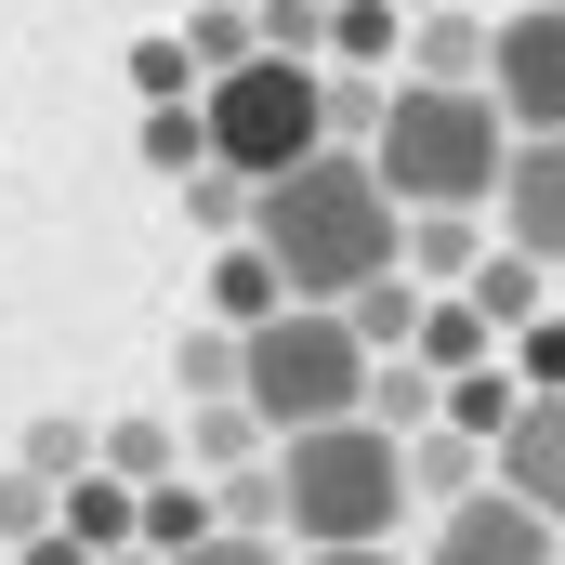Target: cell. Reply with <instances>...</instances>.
<instances>
[{"instance_id": "cell-1", "label": "cell", "mask_w": 565, "mask_h": 565, "mask_svg": "<svg viewBox=\"0 0 565 565\" xmlns=\"http://www.w3.org/2000/svg\"><path fill=\"white\" fill-rule=\"evenodd\" d=\"M250 250L289 277V302H355V289L408 277V198L382 184V158H369V145H316L302 171L264 184Z\"/></svg>"}, {"instance_id": "cell-2", "label": "cell", "mask_w": 565, "mask_h": 565, "mask_svg": "<svg viewBox=\"0 0 565 565\" xmlns=\"http://www.w3.org/2000/svg\"><path fill=\"white\" fill-rule=\"evenodd\" d=\"M382 184L408 211H487L500 171H513V119L500 93H434V79H395V119H382Z\"/></svg>"}, {"instance_id": "cell-3", "label": "cell", "mask_w": 565, "mask_h": 565, "mask_svg": "<svg viewBox=\"0 0 565 565\" xmlns=\"http://www.w3.org/2000/svg\"><path fill=\"white\" fill-rule=\"evenodd\" d=\"M277 487H289L302 553H382L395 513H408V447L382 422H329V434H289L277 447Z\"/></svg>"}, {"instance_id": "cell-4", "label": "cell", "mask_w": 565, "mask_h": 565, "mask_svg": "<svg viewBox=\"0 0 565 565\" xmlns=\"http://www.w3.org/2000/svg\"><path fill=\"white\" fill-rule=\"evenodd\" d=\"M369 369H382V355L355 342V316H342V302H289V316L250 329V382H237V395H250V422L289 447V434L369 422Z\"/></svg>"}, {"instance_id": "cell-5", "label": "cell", "mask_w": 565, "mask_h": 565, "mask_svg": "<svg viewBox=\"0 0 565 565\" xmlns=\"http://www.w3.org/2000/svg\"><path fill=\"white\" fill-rule=\"evenodd\" d=\"M316 79H329V66H277V53H250L237 79H211V93H198L211 158H224V171H250V184L302 171V158L329 145V93H316Z\"/></svg>"}, {"instance_id": "cell-6", "label": "cell", "mask_w": 565, "mask_h": 565, "mask_svg": "<svg viewBox=\"0 0 565 565\" xmlns=\"http://www.w3.org/2000/svg\"><path fill=\"white\" fill-rule=\"evenodd\" d=\"M487 93H500L513 145H553V132H565V13H500Z\"/></svg>"}, {"instance_id": "cell-7", "label": "cell", "mask_w": 565, "mask_h": 565, "mask_svg": "<svg viewBox=\"0 0 565 565\" xmlns=\"http://www.w3.org/2000/svg\"><path fill=\"white\" fill-rule=\"evenodd\" d=\"M422 565H565V526H553V513H526L513 487H473V500L434 526Z\"/></svg>"}, {"instance_id": "cell-8", "label": "cell", "mask_w": 565, "mask_h": 565, "mask_svg": "<svg viewBox=\"0 0 565 565\" xmlns=\"http://www.w3.org/2000/svg\"><path fill=\"white\" fill-rule=\"evenodd\" d=\"M500 250H526V264L565 277V132L513 145V171H500Z\"/></svg>"}, {"instance_id": "cell-9", "label": "cell", "mask_w": 565, "mask_h": 565, "mask_svg": "<svg viewBox=\"0 0 565 565\" xmlns=\"http://www.w3.org/2000/svg\"><path fill=\"white\" fill-rule=\"evenodd\" d=\"M487 473H500L526 513H553V526H565V395H526V408H513V434L487 447Z\"/></svg>"}, {"instance_id": "cell-10", "label": "cell", "mask_w": 565, "mask_h": 565, "mask_svg": "<svg viewBox=\"0 0 565 565\" xmlns=\"http://www.w3.org/2000/svg\"><path fill=\"white\" fill-rule=\"evenodd\" d=\"M460 302H473V316H487L500 342H526V329H540V316H553V302H565V277H553V264H526V250H487Z\"/></svg>"}, {"instance_id": "cell-11", "label": "cell", "mask_w": 565, "mask_h": 565, "mask_svg": "<svg viewBox=\"0 0 565 565\" xmlns=\"http://www.w3.org/2000/svg\"><path fill=\"white\" fill-rule=\"evenodd\" d=\"M53 526H66L93 565H106V553H145V487H119V473H79V487L53 500Z\"/></svg>"}, {"instance_id": "cell-12", "label": "cell", "mask_w": 565, "mask_h": 565, "mask_svg": "<svg viewBox=\"0 0 565 565\" xmlns=\"http://www.w3.org/2000/svg\"><path fill=\"white\" fill-rule=\"evenodd\" d=\"M211 540H224V487H211V473H171V487H145V553H158V565L211 553Z\"/></svg>"}, {"instance_id": "cell-13", "label": "cell", "mask_w": 565, "mask_h": 565, "mask_svg": "<svg viewBox=\"0 0 565 565\" xmlns=\"http://www.w3.org/2000/svg\"><path fill=\"white\" fill-rule=\"evenodd\" d=\"M211 329H264V316H289V277L264 264V250H211V302H198Z\"/></svg>"}, {"instance_id": "cell-14", "label": "cell", "mask_w": 565, "mask_h": 565, "mask_svg": "<svg viewBox=\"0 0 565 565\" xmlns=\"http://www.w3.org/2000/svg\"><path fill=\"white\" fill-rule=\"evenodd\" d=\"M369 422L395 434V447H408V434H434V422H447V369H422V355H382V369H369Z\"/></svg>"}, {"instance_id": "cell-15", "label": "cell", "mask_w": 565, "mask_h": 565, "mask_svg": "<svg viewBox=\"0 0 565 565\" xmlns=\"http://www.w3.org/2000/svg\"><path fill=\"white\" fill-rule=\"evenodd\" d=\"M487 53H500V26H473V13H422V66L434 93H487Z\"/></svg>"}, {"instance_id": "cell-16", "label": "cell", "mask_w": 565, "mask_h": 565, "mask_svg": "<svg viewBox=\"0 0 565 565\" xmlns=\"http://www.w3.org/2000/svg\"><path fill=\"white\" fill-rule=\"evenodd\" d=\"M473 264H487V224H473V211H408V277L473 289Z\"/></svg>"}, {"instance_id": "cell-17", "label": "cell", "mask_w": 565, "mask_h": 565, "mask_svg": "<svg viewBox=\"0 0 565 565\" xmlns=\"http://www.w3.org/2000/svg\"><path fill=\"white\" fill-rule=\"evenodd\" d=\"M106 473H119V487H171V473H184V422H158V408L106 422Z\"/></svg>"}, {"instance_id": "cell-18", "label": "cell", "mask_w": 565, "mask_h": 565, "mask_svg": "<svg viewBox=\"0 0 565 565\" xmlns=\"http://www.w3.org/2000/svg\"><path fill=\"white\" fill-rule=\"evenodd\" d=\"M342 316H355V342H369V355H422V277H382V289H355V302H342Z\"/></svg>"}, {"instance_id": "cell-19", "label": "cell", "mask_w": 565, "mask_h": 565, "mask_svg": "<svg viewBox=\"0 0 565 565\" xmlns=\"http://www.w3.org/2000/svg\"><path fill=\"white\" fill-rule=\"evenodd\" d=\"M513 408H526V382H513V369H500V355H487V369H460V382H447V434H473V447H500V434H513Z\"/></svg>"}, {"instance_id": "cell-20", "label": "cell", "mask_w": 565, "mask_h": 565, "mask_svg": "<svg viewBox=\"0 0 565 565\" xmlns=\"http://www.w3.org/2000/svg\"><path fill=\"white\" fill-rule=\"evenodd\" d=\"M40 487H79V473H106V434L79 422V408H53V422H26V447H13Z\"/></svg>"}, {"instance_id": "cell-21", "label": "cell", "mask_w": 565, "mask_h": 565, "mask_svg": "<svg viewBox=\"0 0 565 565\" xmlns=\"http://www.w3.org/2000/svg\"><path fill=\"white\" fill-rule=\"evenodd\" d=\"M250 447H264L250 395H224V408H198V422H184V473H211V487H224V473H250Z\"/></svg>"}, {"instance_id": "cell-22", "label": "cell", "mask_w": 565, "mask_h": 565, "mask_svg": "<svg viewBox=\"0 0 565 565\" xmlns=\"http://www.w3.org/2000/svg\"><path fill=\"white\" fill-rule=\"evenodd\" d=\"M473 460H487V447H473V434H408V500H434V513H460V500H473Z\"/></svg>"}, {"instance_id": "cell-23", "label": "cell", "mask_w": 565, "mask_h": 565, "mask_svg": "<svg viewBox=\"0 0 565 565\" xmlns=\"http://www.w3.org/2000/svg\"><path fill=\"white\" fill-rule=\"evenodd\" d=\"M487 355H500V329H487L473 302H434V316H422V369L460 382V369H487Z\"/></svg>"}, {"instance_id": "cell-24", "label": "cell", "mask_w": 565, "mask_h": 565, "mask_svg": "<svg viewBox=\"0 0 565 565\" xmlns=\"http://www.w3.org/2000/svg\"><path fill=\"white\" fill-rule=\"evenodd\" d=\"M145 171L198 184V171H211V119H198V106H145Z\"/></svg>"}, {"instance_id": "cell-25", "label": "cell", "mask_w": 565, "mask_h": 565, "mask_svg": "<svg viewBox=\"0 0 565 565\" xmlns=\"http://www.w3.org/2000/svg\"><path fill=\"white\" fill-rule=\"evenodd\" d=\"M395 26H408L395 0H329V66H382V53H395Z\"/></svg>"}, {"instance_id": "cell-26", "label": "cell", "mask_w": 565, "mask_h": 565, "mask_svg": "<svg viewBox=\"0 0 565 565\" xmlns=\"http://www.w3.org/2000/svg\"><path fill=\"white\" fill-rule=\"evenodd\" d=\"M250 26H264V53H277V66H329V0H264Z\"/></svg>"}, {"instance_id": "cell-27", "label": "cell", "mask_w": 565, "mask_h": 565, "mask_svg": "<svg viewBox=\"0 0 565 565\" xmlns=\"http://www.w3.org/2000/svg\"><path fill=\"white\" fill-rule=\"evenodd\" d=\"M53 500H66V487H40L26 460H0V553H26V540H53Z\"/></svg>"}, {"instance_id": "cell-28", "label": "cell", "mask_w": 565, "mask_h": 565, "mask_svg": "<svg viewBox=\"0 0 565 565\" xmlns=\"http://www.w3.org/2000/svg\"><path fill=\"white\" fill-rule=\"evenodd\" d=\"M132 79H145V106H198V66H184V40H145V53H132Z\"/></svg>"}, {"instance_id": "cell-29", "label": "cell", "mask_w": 565, "mask_h": 565, "mask_svg": "<svg viewBox=\"0 0 565 565\" xmlns=\"http://www.w3.org/2000/svg\"><path fill=\"white\" fill-rule=\"evenodd\" d=\"M184 565H289V553H277V540H237V526H224L211 553H184Z\"/></svg>"}, {"instance_id": "cell-30", "label": "cell", "mask_w": 565, "mask_h": 565, "mask_svg": "<svg viewBox=\"0 0 565 565\" xmlns=\"http://www.w3.org/2000/svg\"><path fill=\"white\" fill-rule=\"evenodd\" d=\"M13 565H93V553H79V540L53 526V540H26V553H13Z\"/></svg>"}, {"instance_id": "cell-31", "label": "cell", "mask_w": 565, "mask_h": 565, "mask_svg": "<svg viewBox=\"0 0 565 565\" xmlns=\"http://www.w3.org/2000/svg\"><path fill=\"white\" fill-rule=\"evenodd\" d=\"M302 565H395V553H302Z\"/></svg>"}, {"instance_id": "cell-32", "label": "cell", "mask_w": 565, "mask_h": 565, "mask_svg": "<svg viewBox=\"0 0 565 565\" xmlns=\"http://www.w3.org/2000/svg\"><path fill=\"white\" fill-rule=\"evenodd\" d=\"M395 13H447V0H395Z\"/></svg>"}, {"instance_id": "cell-33", "label": "cell", "mask_w": 565, "mask_h": 565, "mask_svg": "<svg viewBox=\"0 0 565 565\" xmlns=\"http://www.w3.org/2000/svg\"><path fill=\"white\" fill-rule=\"evenodd\" d=\"M106 565H158V553H106Z\"/></svg>"}, {"instance_id": "cell-34", "label": "cell", "mask_w": 565, "mask_h": 565, "mask_svg": "<svg viewBox=\"0 0 565 565\" xmlns=\"http://www.w3.org/2000/svg\"><path fill=\"white\" fill-rule=\"evenodd\" d=\"M237 13H264V0H237Z\"/></svg>"}]
</instances>
